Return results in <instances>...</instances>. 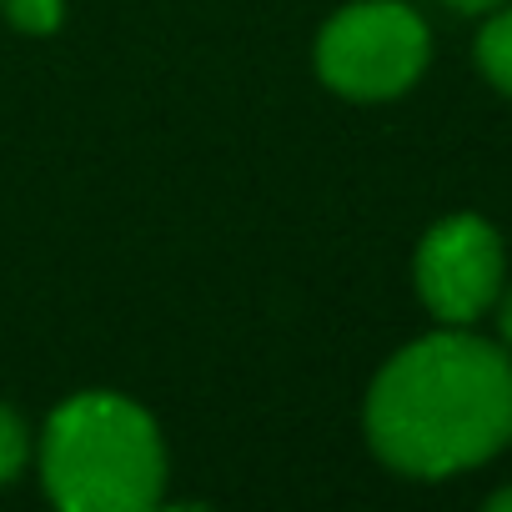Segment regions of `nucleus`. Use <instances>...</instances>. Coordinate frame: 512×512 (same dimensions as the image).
Segmentation results:
<instances>
[{"label": "nucleus", "mask_w": 512, "mask_h": 512, "mask_svg": "<svg viewBox=\"0 0 512 512\" xmlns=\"http://www.w3.org/2000/svg\"><path fill=\"white\" fill-rule=\"evenodd\" d=\"M502 272H507L502 236L477 211H452L432 221L412 262L417 297L442 327H472L477 317H487L502 297Z\"/></svg>", "instance_id": "obj_4"}, {"label": "nucleus", "mask_w": 512, "mask_h": 512, "mask_svg": "<svg viewBox=\"0 0 512 512\" xmlns=\"http://www.w3.org/2000/svg\"><path fill=\"white\" fill-rule=\"evenodd\" d=\"M447 6H452V11H497L502 0H447Z\"/></svg>", "instance_id": "obj_9"}, {"label": "nucleus", "mask_w": 512, "mask_h": 512, "mask_svg": "<svg viewBox=\"0 0 512 512\" xmlns=\"http://www.w3.org/2000/svg\"><path fill=\"white\" fill-rule=\"evenodd\" d=\"M367 442L417 482L492 462L512 442V352L467 327L407 342L367 392Z\"/></svg>", "instance_id": "obj_1"}, {"label": "nucleus", "mask_w": 512, "mask_h": 512, "mask_svg": "<svg viewBox=\"0 0 512 512\" xmlns=\"http://www.w3.org/2000/svg\"><path fill=\"white\" fill-rule=\"evenodd\" d=\"M432 61L427 21L402 0H357L317 36V76L347 101H392Z\"/></svg>", "instance_id": "obj_3"}, {"label": "nucleus", "mask_w": 512, "mask_h": 512, "mask_svg": "<svg viewBox=\"0 0 512 512\" xmlns=\"http://www.w3.org/2000/svg\"><path fill=\"white\" fill-rule=\"evenodd\" d=\"M26 462H31V427L11 407H0V487L16 482Z\"/></svg>", "instance_id": "obj_6"}, {"label": "nucleus", "mask_w": 512, "mask_h": 512, "mask_svg": "<svg viewBox=\"0 0 512 512\" xmlns=\"http://www.w3.org/2000/svg\"><path fill=\"white\" fill-rule=\"evenodd\" d=\"M477 71L502 91L512 96V11H497L482 31H477Z\"/></svg>", "instance_id": "obj_5"}, {"label": "nucleus", "mask_w": 512, "mask_h": 512, "mask_svg": "<svg viewBox=\"0 0 512 512\" xmlns=\"http://www.w3.org/2000/svg\"><path fill=\"white\" fill-rule=\"evenodd\" d=\"M487 512H512V487H497V492L487 497Z\"/></svg>", "instance_id": "obj_10"}, {"label": "nucleus", "mask_w": 512, "mask_h": 512, "mask_svg": "<svg viewBox=\"0 0 512 512\" xmlns=\"http://www.w3.org/2000/svg\"><path fill=\"white\" fill-rule=\"evenodd\" d=\"M0 6H6L11 26L26 31V36H51L61 26V16H66L61 0H0Z\"/></svg>", "instance_id": "obj_7"}, {"label": "nucleus", "mask_w": 512, "mask_h": 512, "mask_svg": "<svg viewBox=\"0 0 512 512\" xmlns=\"http://www.w3.org/2000/svg\"><path fill=\"white\" fill-rule=\"evenodd\" d=\"M41 482L66 512H146L166 487V447L146 407L76 392L41 432Z\"/></svg>", "instance_id": "obj_2"}, {"label": "nucleus", "mask_w": 512, "mask_h": 512, "mask_svg": "<svg viewBox=\"0 0 512 512\" xmlns=\"http://www.w3.org/2000/svg\"><path fill=\"white\" fill-rule=\"evenodd\" d=\"M497 327H502V342L512 347V292L497 297Z\"/></svg>", "instance_id": "obj_8"}]
</instances>
